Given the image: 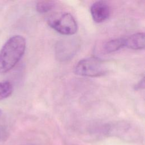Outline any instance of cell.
<instances>
[{
  "instance_id": "cell-1",
  "label": "cell",
  "mask_w": 145,
  "mask_h": 145,
  "mask_svg": "<svg viewBox=\"0 0 145 145\" xmlns=\"http://www.w3.org/2000/svg\"><path fill=\"white\" fill-rule=\"evenodd\" d=\"M26 46L25 39L20 35L9 38L0 50V74L10 71L23 57Z\"/></svg>"
},
{
  "instance_id": "cell-2",
  "label": "cell",
  "mask_w": 145,
  "mask_h": 145,
  "mask_svg": "<svg viewBox=\"0 0 145 145\" xmlns=\"http://www.w3.org/2000/svg\"><path fill=\"white\" fill-rule=\"evenodd\" d=\"M74 71L78 75L96 77L103 75L106 71L104 62L96 57H90L79 61L76 65Z\"/></svg>"
},
{
  "instance_id": "cell-3",
  "label": "cell",
  "mask_w": 145,
  "mask_h": 145,
  "mask_svg": "<svg viewBox=\"0 0 145 145\" xmlns=\"http://www.w3.org/2000/svg\"><path fill=\"white\" fill-rule=\"evenodd\" d=\"M48 24L57 32L64 35H72L78 30L75 19L71 14L68 12L51 16L48 20Z\"/></svg>"
},
{
  "instance_id": "cell-4",
  "label": "cell",
  "mask_w": 145,
  "mask_h": 145,
  "mask_svg": "<svg viewBox=\"0 0 145 145\" xmlns=\"http://www.w3.org/2000/svg\"><path fill=\"white\" fill-rule=\"evenodd\" d=\"M90 12L95 22L102 23L109 18L110 14V8L106 2L99 1L92 5Z\"/></svg>"
},
{
  "instance_id": "cell-5",
  "label": "cell",
  "mask_w": 145,
  "mask_h": 145,
  "mask_svg": "<svg viewBox=\"0 0 145 145\" xmlns=\"http://www.w3.org/2000/svg\"><path fill=\"white\" fill-rule=\"evenodd\" d=\"M124 46L134 50L144 49V34L139 32L134 33L127 37H125Z\"/></svg>"
},
{
  "instance_id": "cell-6",
  "label": "cell",
  "mask_w": 145,
  "mask_h": 145,
  "mask_svg": "<svg viewBox=\"0 0 145 145\" xmlns=\"http://www.w3.org/2000/svg\"><path fill=\"white\" fill-rule=\"evenodd\" d=\"M125 37L117 38L108 41L104 45V50L107 53H112L124 47Z\"/></svg>"
},
{
  "instance_id": "cell-7",
  "label": "cell",
  "mask_w": 145,
  "mask_h": 145,
  "mask_svg": "<svg viewBox=\"0 0 145 145\" xmlns=\"http://www.w3.org/2000/svg\"><path fill=\"white\" fill-rule=\"evenodd\" d=\"M13 91L12 84L7 81L0 82V100L9 97Z\"/></svg>"
},
{
  "instance_id": "cell-8",
  "label": "cell",
  "mask_w": 145,
  "mask_h": 145,
  "mask_svg": "<svg viewBox=\"0 0 145 145\" xmlns=\"http://www.w3.org/2000/svg\"><path fill=\"white\" fill-rule=\"evenodd\" d=\"M55 3L52 1H39L36 6L37 11L40 13H46L50 11L54 7Z\"/></svg>"
},
{
  "instance_id": "cell-9",
  "label": "cell",
  "mask_w": 145,
  "mask_h": 145,
  "mask_svg": "<svg viewBox=\"0 0 145 145\" xmlns=\"http://www.w3.org/2000/svg\"><path fill=\"white\" fill-rule=\"evenodd\" d=\"M1 114H2V110L0 109V116H1Z\"/></svg>"
},
{
  "instance_id": "cell-10",
  "label": "cell",
  "mask_w": 145,
  "mask_h": 145,
  "mask_svg": "<svg viewBox=\"0 0 145 145\" xmlns=\"http://www.w3.org/2000/svg\"><path fill=\"white\" fill-rule=\"evenodd\" d=\"M25 145H32V144H25Z\"/></svg>"
},
{
  "instance_id": "cell-11",
  "label": "cell",
  "mask_w": 145,
  "mask_h": 145,
  "mask_svg": "<svg viewBox=\"0 0 145 145\" xmlns=\"http://www.w3.org/2000/svg\"><path fill=\"white\" fill-rule=\"evenodd\" d=\"M0 137H1V132H0Z\"/></svg>"
}]
</instances>
